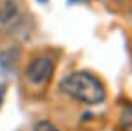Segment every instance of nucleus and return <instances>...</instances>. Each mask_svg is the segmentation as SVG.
Wrapping results in <instances>:
<instances>
[{"mask_svg": "<svg viewBox=\"0 0 132 131\" xmlns=\"http://www.w3.org/2000/svg\"><path fill=\"white\" fill-rule=\"evenodd\" d=\"M53 73V60L50 57H37L27 67V80L34 85H42L50 80Z\"/></svg>", "mask_w": 132, "mask_h": 131, "instance_id": "nucleus-2", "label": "nucleus"}, {"mask_svg": "<svg viewBox=\"0 0 132 131\" xmlns=\"http://www.w3.org/2000/svg\"><path fill=\"white\" fill-rule=\"evenodd\" d=\"M34 131H58V129H56L53 124H50V122H39Z\"/></svg>", "mask_w": 132, "mask_h": 131, "instance_id": "nucleus-5", "label": "nucleus"}, {"mask_svg": "<svg viewBox=\"0 0 132 131\" xmlns=\"http://www.w3.org/2000/svg\"><path fill=\"white\" fill-rule=\"evenodd\" d=\"M41 2H46V0H41Z\"/></svg>", "mask_w": 132, "mask_h": 131, "instance_id": "nucleus-8", "label": "nucleus"}, {"mask_svg": "<svg viewBox=\"0 0 132 131\" xmlns=\"http://www.w3.org/2000/svg\"><path fill=\"white\" fill-rule=\"evenodd\" d=\"M4 94H5V91H4V87L0 85V106H2V101H4Z\"/></svg>", "mask_w": 132, "mask_h": 131, "instance_id": "nucleus-6", "label": "nucleus"}, {"mask_svg": "<svg viewBox=\"0 0 132 131\" xmlns=\"http://www.w3.org/2000/svg\"><path fill=\"white\" fill-rule=\"evenodd\" d=\"M18 12L14 0H0V23H9Z\"/></svg>", "mask_w": 132, "mask_h": 131, "instance_id": "nucleus-3", "label": "nucleus"}, {"mask_svg": "<svg viewBox=\"0 0 132 131\" xmlns=\"http://www.w3.org/2000/svg\"><path fill=\"white\" fill-rule=\"evenodd\" d=\"M60 89L67 96L86 105H99L106 99L104 83L86 71H76L65 76L60 83Z\"/></svg>", "mask_w": 132, "mask_h": 131, "instance_id": "nucleus-1", "label": "nucleus"}, {"mask_svg": "<svg viewBox=\"0 0 132 131\" xmlns=\"http://www.w3.org/2000/svg\"><path fill=\"white\" fill-rule=\"evenodd\" d=\"M122 126L127 131H132V105H127L122 112Z\"/></svg>", "mask_w": 132, "mask_h": 131, "instance_id": "nucleus-4", "label": "nucleus"}, {"mask_svg": "<svg viewBox=\"0 0 132 131\" xmlns=\"http://www.w3.org/2000/svg\"><path fill=\"white\" fill-rule=\"evenodd\" d=\"M69 2H79V0H69Z\"/></svg>", "mask_w": 132, "mask_h": 131, "instance_id": "nucleus-7", "label": "nucleus"}]
</instances>
